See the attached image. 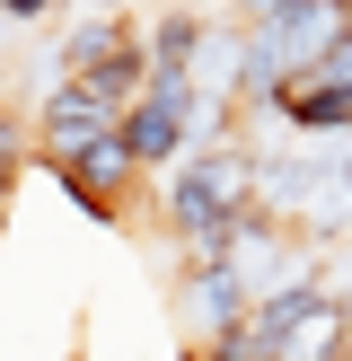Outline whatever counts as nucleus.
Segmentation results:
<instances>
[{"label": "nucleus", "mask_w": 352, "mask_h": 361, "mask_svg": "<svg viewBox=\"0 0 352 361\" xmlns=\"http://www.w3.org/2000/svg\"><path fill=\"white\" fill-rule=\"evenodd\" d=\"M256 212H264V194H256L246 141H203L176 176H158V221L185 238V256H229Z\"/></svg>", "instance_id": "obj_1"}, {"label": "nucleus", "mask_w": 352, "mask_h": 361, "mask_svg": "<svg viewBox=\"0 0 352 361\" xmlns=\"http://www.w3.org/2000/svg\"><path fill=\"white\" fill-rule=\"evenodd\" d=\"M185 317L203 344H229V335H246V317H256V282L238 274L229 256H185Z\"/></svg>", "instance_id": "obj_2"}, {"label": "nucleus", "mask_w": 352, "mask_h": 361, "mask_svg": "<svg viewBox=\"0 0 352 361\" xmlns=\"http://www.w3.org/2000/svg\"><path fill=\"white\" fill-rule=\"evenodd\" d=\"M123 53H141V18H123V9H80L62 35H53V62H62V80L115 71Z\"/></svg>", "instance_id": "obj_3"}, {"label": "nucleus", "mask_w": 352, "mask_h": 361, "mask_svg": "<svg viewBox=\"0 0 352 361\" xmlns=\"http://www.w3.org/2000/svg\"><path fill=\"white\" fill-rule=\"evenodd\" d=\"M203 44H211V18L203 9H150V18H141L150 71H203Z\"/></svg>", "instance_id": "obj_4"}, {"label": "nucleus", "mask_w": 352, "mask_h": 361, "mask_svg": "<svg viewBox=\"0 0 352 361\" xmlns=\"http://www.w3.org/2000/svg\"><path fill=\"white\" fill-rule=\"evenodd\" d=\"M273 361H352V300L326 291V300L291 326V344H282Z\"/></svg>", "instance_id": "obj_5"}]
</instances>
